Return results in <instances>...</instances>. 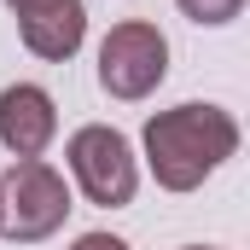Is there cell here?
Segmentation results:
<instances>
[{
    "label": "cell",
    "instance_id": "obj_5",
    "mask_svg": "<svg viewBox=\"0 0 250 250\" xmlns=\"http://www.w3.org/2000/svg\"><path fill=\"white\" fill-rule=\"evenodd\" d=\"M59 134V105L35 82H12L0 93V146L12 157H41Z\"/></svg>",
    "mask_w": 250,
    "mask_h": 250
},
{
    "label": "cell",
    "instance_id": "obj_10",
    "mask_svg": "<svg viewBox=\"0 0 250 250\" xmlns=\"http://www.w3.org/2000/svg\"><path fill=\"white\" fill-rule=\"evenodd\" d=\"M187 250H215V245H187Z\"/></svg>",
    "mask_w": 250,
    "mask_h": 250
},
{
    "label": "cell",
    "instance_id": "obj_9",
    "mask_svg": "<svg viewBox=\"0 0 250 250\" xmlns=\"http://www.w3.org/2000/svg\"><path fill=\"white\" fill-rule=\"evenodd\" d=\"M6 6H12V12L23 18V12H35V6H47V0H6Z\"/></svg>",
    "mask_w": 250,
    "mask_h": 250
},
{
    "label": "cell",
    "instance_id": "obj_2",
    "mask_svg": "<svg viewBox=\"0 0 250 250\" xmlns=\"http://www.w3.org/2000/svg\"><path fill=\"white\" fill-rule=\"evenodd\" d=\"M70 215V187L53 163L41 157H18L0 175V233L12 245H41L53 239Z\"/></svg>",
    "mask_w": 250,
    "mask_h": 250
},
{
    "label": "cell",
    "instance_id": "obj_7",
    "mask_svg": "<svg viewBox=\"0 0 250 250\" xmlns=\"http://www.w3.org/2000/svg\"><path fill=\"white\" fill-rule=\"evenodd\" d=\"M175 6L187 12L192 23H209V29H215V23H233V18L245 12V0H175Z\"/></svg>",
    "mask_w": 250,
    "mask_h": 250
},
{
    "label": "cell",
    "instance_id": "obj_3",
    "mask_svg": "<svg viewBox=\"0 0 250 250\" xmlns=\"http://www.w3.org/2000/svg\"><path fill=\"white\" fill-rule=\"evenodd\" d=\"M64 157H70V175H76V187H82L87 204H99V209L134 204V192H140V163H134L128 134H117L111 123H87V128L70 134Z\"/></svg>",
    "mask_w": 250,
    "mask_h": 250
},
{
    "label": "cell",
    "instance_id": "obj_8",
    "mask_svg": "<svg viewBox=\"0 0 250 250\" xmlns=\"http://www.w3.org/2000/svg\"><path fill=\"white\" fill-rule=\"evenodd\" d=\"M70 250H128V245L117 239V233H82V239H76Z\"/></svg>",
    "mask_w": 250,
    "mask_h": 250
},
{
    "label": "cell",
    "instance_id": "obj_4",
    "mask_svg": "<svg viewBox=\"0 0 250 250\" xmlns=\"http://www.w3.org/2000/svg\"><path fill=\"white\" fill-rule=\"evenodd\" d=\"M163 76H169V41L157 23L128 18L99 41V87L111 99H146Z\"/></svg>",
    "mask_w": 250,
    "mask_h": 250
},
{
    "label": "cell",
    "instance_id": "obj_1",
    "mask_svg": "<svg viewBox=\"0 0 250 250\" xmlns=\"http://www.w3.org/2000/svg\"><path fill=\"white\" fill-rule=\"evenodd\" d=\"M239 151V123L221 105H175L146 123V169L163 192H198Z\"/></svg>",
    "mask_w": 250,
    "mask_h": 250
},
{
    "label": "cell",
    "instance_id": "obj_6",
    "mask_svg": "<svg viewBox=\"0 0 250 250\" xmlns=\"http://www.w3.org/2000/svg\"><path fill=\"white\" fill-rule=\"evenodd\" d=\"M18 35H23V47L35 59L64 64V59H76V47L87 41V6L82 0H47V6H35V12L18 18Z\"/></svg>",
    "mask_w": 250,
    "mask_h": 250
}]
</instances>
